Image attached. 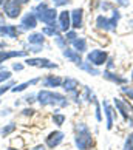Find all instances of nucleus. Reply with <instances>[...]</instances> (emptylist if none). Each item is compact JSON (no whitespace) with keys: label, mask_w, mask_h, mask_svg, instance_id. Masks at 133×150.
<instances>
[{"label":"nucleus","mask_w":133,"mask_h":150,"mask_svg":"<svg viewBox=\"0 0 133 150\" xmlns=\"http://www.w3.org/2000/svg\"><path fill=\"white\" fill-rule=\"evenodd\" d=\"M37 98H39V102L42 105H59V107H66V104H68V101H66L62 94H57V93L48 91V90H42L37 94Z\"/></svg>","instance_id":"f257e3e1"},{"label":"nucleus","mask_w":133,"mask_h":150,"mask_svg":"<svg viewBox=\"0 0 133 150\" xmlns=\"http://www.w3.org/2000/svg\"><path fill=\"white\" fill-rule=\"evenodd\" d=\"M77 130H79V133H77V136H76V146H77V149H81V150H87L93 144L91 135L88 133V129L84 124L77 125Z\"/></svg>","instance_id":"f03ea898"},{"label":"nucleus","mask_w":133,"mask_h":150,"mask_svg":"<svg viewBox=\"0 0 133 150\" xmlns=\"http://www.w3.org/2000/svg\"><path fill=\"white\" fill-rule=\"evenodd\" d=\"M34 11H37V17L40 19L43 23H47V25H53L54 26V22H56V16H57V13H56V9H48L47 8V5H39V6L34 9Z\"/></svg>","instance_id":"7ed1b4c3"},{"label":"nucleus","mask_w":133,"mask_h":150,"mask_svg":"<svg viewBox=\"0 0 133 150\" xmlns=\"http://www.w3.org/2000/svg\"><path fill=\"white\" fill-rule=\"evenodd\" d=\"M118 20H119V13H118V11H115L112 19H105V17H102V16H99V17L96 19V23H98V26L101 30L110 31V30H115L116 28Z\"/></svg>","instance_id":"20e7f679"},{"label":"nucleus","mask_w":133,"mask_h":150,"mask_svg":"<svg viewBox=\"0 0 133 150\" xmlns=\"http://www.w3.org/2000/svg\"><path fill=\"white\" fill-rule=\"evenodd\" d=\"M3 8H5L6 16H8V17H11V19H16L20 14V5H19L17 0H6Z\"/></svg>","instance_id":"39448f33"},{"label":"nucleus","mask_w":133,"mask_h":150,"mask_svg":"<svg viewBox=\"0 0 133 150\" xmlns=\"http://www.w3.org/2000/svg\"><path fill=\"white\" fill-rule=\"evenodd\" d=\"M87 59L90 60L91 64H95V65H102L105 60H107V53L101 51V50H93L91 53H88Z\"/></svg>","instance_id":"423d86ee"},{"label":"nucleus","mask_w":133,"mask_h":150,"mask_svg":"<svg viewBox=\"0 0 133 150\" xmlns=\"http://www.w3.org/2000/svg\"><path fill=\"white\" fill-rule=\"evenodd\" d=\"M36 25H37V20H36L34 14H26L20 22V28L22 30H33V28H36Z\"/></svg>","instance_id":"0eeeda50"},{"label":"nucleus","mask_w":133,"mask_h":150,"mask_svg":"<svg viewBox=\"0 0 133 150\" xmlns=\"http://www.w3.org/2000/svg\"><path fill=\"white\" fill-rule=\"evenodd\" d=\"M26 64L31 65V67H43V68H56V64L50 62L48 59H28Z\"/></svg>","instance_id":"6e6552de"},{"label":"nucleus","mask_w":133,"mask_h":150,"mask_svg":"<svg viewBox=\"0 0 133 150\" xmlns=\"http://www.w3.org/2000/svg\"><path fill=\"white\" fill-rule=\"evenodd\" d=\"M62 139H64V133L62 132H53L51 135L47 138V146L48 147H56L62 142Z\"/></svg>","instance_id":"1a4fd4ad"},{"label":"nucleus","mask_w":133,"mask_h":150,"mask_svg":"<svg viewBox=\"0 0 133 150\" xmlns=\"http://www.w3.org/2000/svg\"><path fill=\"white\" fill-rule=\"evenodd\" d=\"M59 28L62 31H66L70 28V13L68 11H62L59 16Z\"/></svg>","instance_id":"9d476101"},{"label":"nucleus","mask_w":133,"mask_h":150,"mask_svg":"<svg viewBox=\"0 0 133 150\" xmlns=\"http://www.w3.org/2000/svg\"><path fill=\"white\" fill-rule=\"evenodd\" d=\"M71 16H73V22H71V25L74 26V28H81L82 26V9H74L71 11Z\"/></svg>","instance_id":"9b49d317"},{"label":"nucleus","mask_w":133,"mask_h":150,"mask_svg":"<svg viewBox=\"0 0 133 150\" xmlns=\"http://www.w3.org/2000/svg\"><path fill=\"white\" fill-rule=\"evenodd\" d=\"M0 34L8 36V37H17V30L13 25H6V26H0Z\"/></svg>","instance_id":"f8f14e48"},{"label":"nucleus","mask_w":133,"mask_h":150,"mask_svg":"<svg viewBox=\"0 0 133 150\" xmlns=\"http://www.w3.org/2000/svg\"><path fill=\"white\" fill-rule=\"evenodd\" d=\"M104 108H105V115H107V129L110 130L113 127V110L110 108L107 101H104Z\"/></svg>","instance_id":"ddd939ff"},{"label":"nucleus","mask_w":133,"mask_h":150,"mask_svg":"<svg viewBox=\"0 0 133 150\" xmlns=\"http://www.w3.org/2000/svg\"><path fill=\"white\" fill-rule=\"evenodd\" d=\"M17 56H26L25 51H11V53H5V51H0V64L3 60H6L9 57H17Z\"/></svg>","instance_id":"4468645a"},{"label":"nucleus","mask_w":133,"mask_h":150,"mask_svg":"<svg viewBox=\"0 0 133 150\" xmlns=\"http://www.w3.org/2000/svg\"><path fill=\"white\" fill-rule=\"evenodd\" d=\"M115 105L119 108V112H121V115L124 116V119H129V113H127V112H129V108H127V105L122 101H119V99H115Z\"/></svg>","instance_id":"2eb2a0df"},{"label":"nucleus","mask_w":133,"mask_h":150,"mask_svg":"<svg viewBox=\"0 0 133 150\" xmlns=\"http://www.w3.org/2000/svg\"><path fill=\"white\" fill-rule=\"evenodd\" d=\"M79 85L77 84V81L76 79H71V77H66L65 82H64V88L66 91H74V88Z\"/></svg>","instance_id":"dca6fc26"},{"label":"nucleus","mask_w":133,"mask_h":150,"mask_svg":"<svg viewBox=\"0 0 133 150\" xmlns=\"http://www.w3.org/2000/svg\"><path fill=\"white\" fill-rule=\"evenodd\" d=\"M62 84V79L60 77H47L45 81H43V85L45 87H59Z\"/></svg>","instance_id":"f3484780"},{"label":"nucleus","mask_w":133,"mask_h":150,"mask_svg":"<svg viewBox=\"0 0 133 150\" xmlns=\"http://www.w3.org/2000/svg\"><path fill=\"white\" fill-rule=\"evenodd\" d=\"M73 42V47L76 48V51L77 53H81V51H85V48H87V43L84 39H74V40H71Z\"/></svg>","instance_id":"a211bd4d"},{"label":"nucleus","mask_w":133,"mask_h":150,"mask_svg":"<svg viewBox=\"0 0 133 150\" xmlns=\"http://www.w3.org/2000/svg\"><path fill=\"white\" fill-rule=\"evenodd\" d=\"M64 56H65V57H68V59H71V60H73V62H76L77 65L81 64V57H79V54L74 53V51H71V50H65V51H64Z\"/></svg>","instance_id":"6ab92c4d"},{"label":"nucleus","mask_w":133,"mask_h":150,"mask_svg":"<svg viewBox=\"0 0 133 150\" xmlns=\"http://www.w3.org/2000/svg\"><path fill=\"white\" fill-rule=\"evenodd\" d=\"M37 82H39V79H33V81H30V82H23V84H20V85H17V87H14V88H13V91H14V93L22 91V90H25L26 87H30V85H33V84H37Z\"/></svg>","instance_id":"aec40b11"},{"label":"nucleus","mask_w":133,"mask_h":150,"mask_svg":"<svg viewBox=\"0 0 133 150\" xmlns=\"http://www.w3.org/2000/svg\"><path fill=\"white\" fill-rule=\"evenodd\" d=\"M28 42L30 43H43V34L40 33H36V34H31L30 37H28Z\"/></svg>","instance_id":"412c9836"},{"label":"nucleus","mask_w":133,"mask_h":150,"mask_svg":"<svg viewBox=\"0 0 133 150\" xmlns=\"http://www.w3.org/2000/svg\"><path fill=\"white\" fill-rule=\"evenodd\" d=\"M104 76L107 77V79L113 81V82H118V84H124V82H125V79H122V77H118V76H113L112 73H108V71H105Z\"/></svg>","instance_id":"4be33fe9"},{"label":"nucleus","mask_w":133,"mask_h":150,"mask_svg":"<svg viewBox=\"0 0 133 150\" xmlns=\"http://www.w3.org/2000/svg\"><path fill=\"white\" fill-rule=\"evenodd\" d=\"M79 67H81V68H84V70H87L88 73H91V74H99V71L96 68H93V67L87 65V64H79Z\"/></svg>","instance_id":"5701e85b"},{"label":"nucleus","mask_w":133,"mask_h":150,"mask_svg":"<svg viewBox=\"0 0 133 150\" xmlns=\"http://www.w3.org/2000/svg\"><path fill=\"white\" fill-rule=\"evenodd\" d=\"M14 130H16V124H9L6 127H3V129L0 130V133H2V135H8V133L14 132Z\"/></svg>","instance_id":"b1692460"},{"label":"nucleus","mask_w":133,"mask_h":150,"mask_svg":"<svg viewBox=\"0 0 133 150\" xmlns=\"http://www.w3.org/2000/svg\"><path fill=\"white\" fill-rule=\"evenodd\" d=\"M124 150H133V135H130L129 138H127V141H125V147Z\"/></svg>","instance_id":"393cba45"},{"label":"nucleus","mask_w":133,"mask_h":150,"mask_svg":"<svg viewBox=\"0 0 133 150\" xmlns=\"http://www.w3.org/2000/svg\"><path fill=\"white\" fill-rule=\"evenodd\" d=\"M53 121H54V124L62 125V124H64V121H65V116H62V115H54Z\"/></svg>","instance_id":"a878e982"},{"label":"nucleus","mask_w":133,"mask_h":150,"mask_svg":"<svg viewBox=\"0 0 133 150\" xmlns=\"http://www.w3.org/2000/svg\"><path fill=\"white\" fill-rule=\"evenodd\" d=\"M43 34H50V36H59V31L57 30H54V28H45L43 30Z\"/></svg>","instance_id":"bb28decb"},{"label":"nucleus","mask_w":133,"mask_h":150,"mask_svg":"<svg viewBox=\"0 0 133 150\" xmlns=\"http://www.w3.org/2000/svg\"><path fill=\"white\" fill-rule=\"evenodd\" d=\"M11 77V73L9 71H0V82H3V81H6Z\"/></svg>","instance_id":"cd10ccee"},{"label":"nucleus","mask_w":133,"mask_h":150,"mask_svg":"<svg viewBox=\"0 0 133 150\" xmlns=\"http://www.w3.org/2000/svg\"><path fill=\"white\" fill-rule=\"evenodd\" d=\"M122 91L125 93V94H129V96H130V99H133V88H122Z\"/></svg>","instance_id":"c85d7f7f"},{"label":"nucleus","mask_w":133,"mask_h":150,"mask_svg":"<svg viewBox=\"0 0 133 150\" xmlns=\"http://www.w3.org/2000/svg\"><path fill=\"white\" fill-rule=\"evenodd\" d=\"M54 5H57V6H62V5H66L68 3V0H53Z\"/></svg>","instance_id":"c756f323"},{"label":"nucleus","mask_w":133,"mask_h":150,"mask_svg":"<svg viewBox=\"0 0 133 150\" xmlns=\"http://www.w3.org/2000/svg\"><path fill=\"white\" fill-rule=\"evenodd\" d=\"M9 87H13V84H8V85H5V87L2 88V90H0V94H3V93H5V91H6L8 88H9Z\"/></svg>","instance_id":"7c9ffc66"},{"label":"nucleus","mask_w":133,"mask_h":150,"mask_svg":"<svg viewBox=\"0 0 133 150\" xmlns=\"http://www.w3.org/2000/svg\"><path fill=\"white\" fill-rule=\"evenodd\" d=\"M74 37H76L74 33H68V34H66V39H70V40H74Z\"/></svg>","instance_id":"2f4dec72"},{"label":"nucleus","mask_w":133,"mask_h":150,"mask_svg":"<svg viewBox=\"0 0 133 150\" xmlns=\"http://www.w3.org/2000/svg\"><path fill=\"white\" fill-rule=\"evenodd\" d=\"M13 68H14V70H22V65H19V64H14V65H13Z\"/></svg>","instance_id":"473e14b6"},{"label":"nucleus","mask_w":133,"mask_h":150,"mask_svg":"<svg viewBox=\"0 0 133 150\" xmlns=\"http://www.w3.org/2000/svg\"><path fill=\"white\" fill-rule=\"evenodd\" d=\"M25 115H33V110H23Z\"/></svg>","instance_id":"72a5a7b5"},{"label":"nucleus","mask_w":133,"mask_h":150,"mask_svg":"<svg viewBox=\"0 0 133 150\" xmlns=\"http://www.w3.org/2000/svg\"><path fill=\"white\" fill-rule=\"evenodd\" d=\"M118 2H119L121 5H127V2H125V0H118Z\"/></svg>","instance_id":"f704fd0d"},{"label":"nucleus","mask_w":133,"mask_h":150,"mask_svg":"<svg viewBox=\"0 0 133 150\" xmlns=\"http://www.w3.org/2000/svg\"><path fill=\"white\" fill-rule=\"evenodd\" d=\"M19 3H26V2H30V0H17Z\"/></svg>","instance_id":"c9c22d12"},{"label":"nucleus","mask_w":133,"mask_h":150,"mask_svg":"<svg viewBox=\"0 0 133 150\" xmlns=\"http://www.w3.org/2000/svg\"><path fill=\"white\" fill-rule=\"evenodd\" d=\"M2 3H3V0H0V5H2Z\"/></svg>","instance_id":"e433bc0d"},{"label":"nucleus","mask_w":133,"mask_h":150,"mask_svg":"<svg viewBox=\"0 0 133 150\" xmlns=\"http://www.w3.org/2000/svg\"><path fill=\"white\" fill-rule=\"evenodd\" d=\"M8 150H16V149H8Z\"/></svg>","instance_id":"4c0bfd02"},{"label":"nucleus","mask_w":133,"mask_h":150,"mask_svg":"<svg viewBox=\"0 0 133 150\" xmlns=\"http://www.w3.org/2000/svg\"><path fill=\"white\" fill-rule=\"evenodd\" d=\"M132 77H133V74H132Z\"/></svg>","instance_id":"58836bf2"}]
</instances>
